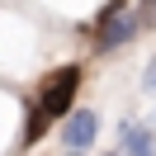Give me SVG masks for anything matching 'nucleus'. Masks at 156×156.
Returning a JSON list of instances; mask_svg holds the SVG:
<instances>
[{"label":"nucleus","mask_w":156,"mask_h":156,"mask_svg":"<svg viewBox=\"0 0 156 156\" xmlns=\"http://www.w3.org/2000/svg\"><path fill=\"white\" fill-rule=\"evenodd\" d=\"M76 85H80V66H57L38 90V114L43 118H62L76 99Z\"/></svg>","instance_id":"1"},{"label":"nucleus","mask_w":156,"mask_h":156,"mask_svg":"<svg viewBox=\"0 0 156 156\" xmlns=\"http://www.w3.org/2000/svg\"><path fill=\"white\" fill-rule=\"evenodd\" d=\"M133 29H137V19L114 0V5L104 10V19H99V48H118V43H128V38H133Z\"/></svg>","instance_id":"2"},{"label":"nucleus","mask_w":156,"mask_h":156,"mask_svg":"<svg viewBox=\"0 0 156 156\" xmlns=\"http://www.w3.org/2000/svg\"><path fill=\"white\" fill-rule=\"evenodd\" d=\"M95 128H99V118L90 114V109H76L71 123H66V133H62V142H66L71 151H85V147L95 142Z\"/></svg>","instance_id":"3"},{"label":"nucleus","mask_w":156,"mask_h":156,"mask_svg":"<svg viewBox=\"0 0 156 156\" xmlns=\"http://www.w3.org/2000/svg\"><path fill=\"white\" fill-rule=\"evenodd\" d=\"M118 147H123L118 156H156V142H151V133L142 123H123L118 128Z\"/></svg>","instance_id":"4"},{"label":"nucleus","mask_w":156,"mask_h":156,"mask_svg":"<svg viewBox=\"0 0 156 156\" xmlns=\"http://www.w3.org/2000/svg\"><path fill=\"white\" fill-rule=\"evenodd\" d=\"M43 133H48V118H43L38 109H33V114H29V133H24V142H38Z\"/></svg>","instance_id":"5"},{"label":"nucleus","mask_w":156,"mask_h":156,"mask_svg":"<svg viewBox=\"0 0 156 156\" xmlns=\"http://www.w3.org/2000/svg\"><path fill=\"white\" fill-rule=\"evenodd\" d=\"M137 24H147V29H156V0H142V10L133 14Z\"/></svg>","instance_id":"6"},{"label":"nucleus","mask_w":156,"mask_h":156,"mask_svg":"<svg viewBox=\"0 0 156 156\" xmlns=\"http://www.w3.org/2000/svg\"><path fill=\"white\" fill-rule=\"evenodd\" d=\"M147 90H156V62L147 66Z\"/></svg>","instance_id":"7"}]
</instances>
